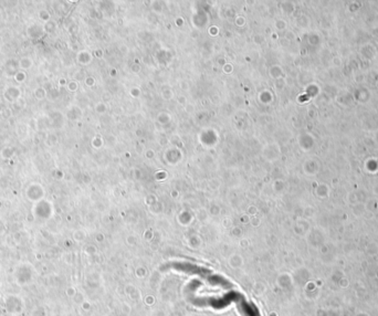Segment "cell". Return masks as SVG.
<instances>
[{
	"mask_svg": "<svg viewBox=\"0 0 378 316\" xmlns=\"http://www.w3.org/2000/svg\"><path fill=\"white\" fill-rule=\"evenodd\" d=\"M32 276H33V270L28 264L20 265L16 272V281L19 285L29 283L32 280Z\"/></svg>",
	"mask_w": 378,
	"mask_h": 316,
	"instance_id": "obj_1",
	"label": "cell"
},
{
	"mask_svg": "<svg viewBox=\"0 0 378 316\" xmlns=\"http://www.w3.org/2000/svg\"><path fill=\"white\" fill-rule=\"evenodd\" d=\"M5 305L7 312L10 314H19L22 312V308H23L22 301L18 296H14V295H9L6 297Z\"/></svg>",
	"mask_w": 378,
	"mask_h": 316,
	"instance_id": "obj_2",
	"label": "cell"
},
{
	"mask_svg": "<svg viewBox=\"0 0 378 316\" xmlns=\"http://www.w3.org/2000/svg\"><path fill=\"white\" fill-rule=\"evenodd\" d=\"M31 316H47V313H45V310L42 306H38L33 310Z\"/></svg>",
	"mask_w": 378,
	"mask_h": 316,
	"instance_id": "obj_3",
	"label": "cell"
}]
</instances>
